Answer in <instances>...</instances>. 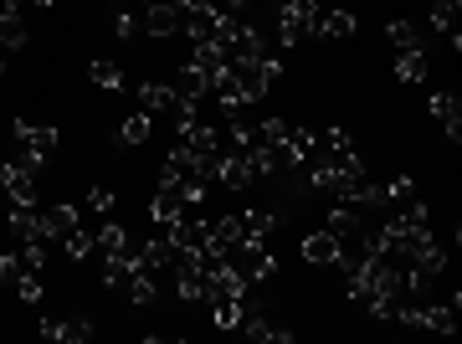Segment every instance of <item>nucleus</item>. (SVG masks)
Listing matches in <instances>:
<instances>
[{
  "mask_svg": "<svg viewBox=\"0 0 462 344\" xmlns=\"http://www.w3.org/2000/svg\"><path fill=\"white\" fill-rule=\"evenodd\" d=\"M257 139L273 144V149H283V144L293 139V123H288V119H262V123H257Z\"/></svg>",
  "mask_w": 462,
  "mask_h": 344,
  "instance_id": "27",
  "label": "nucleus"
},
{
  "mask_svg": "<svg viewBox=\"0 0 462 344\" xmlns=\"http://www.w3.org/2000/svg\"><path fill=\"white\" fill-rule=\"evenodd\" d=\"M236 329H247V340H262V344H293V329H273L268 324V314L257 304H247L242 298V319H236Z\"/></svg>",
  "mask_w": 462,
  "mask_h": 344,
  "instance_id": "7",
  "label": "nucleus"
},
{
  "mask_svg": "<svg viewBox=\"0 0 462 344\" xmlns=\"http://www.w3.org/2000/svg\"><path fill=\"white\" fill-rule=\"evenodd\" d=\"M227 263L236 267L247 283H262V278L273 273V252H268V242H252V237H247V242H236L227 252Z\"/></svg>",
  "mask_w": 462,
  "mask_h": 344,
  "instance_id": "4",
  "label": "nucleus"
},
{
  "mask_svg": "<svg viewBox=\"0 0 462 344\" xmlns=\"http://www.w3.org/2000/svg\"><path fill=\"white\" fill-rule=\"evenodd\" d=\"M339 252H344V242L329 237V231H314V237L303 242V257H309V263H339Z\"/></svg>",
  "mask_w": 462,
  "mask_h": 344,
  "instance_id": "20",
  "label": "nucleus"
},
{
  "mask_svg": "<svg viewBox=\"0 0 462 344\" xmlns=\"http://www.w3.org/2000/svg\"><path fill=\"white\" fill-rule=\"evenodd\" d=\"M206 93H210L206 78H201L190 62L175 72V78H169V98H175V108H195V113H201V98H206Z\"/></svg>",
  "mask_w": 462,
  "mask_h": 344,
  "instance_id": "8",
  "label": "nucleus"
},
{
  "mask_svg": "<svg viewBox=\"0 0 462 344\" xmlns=\"http://www.w3.org/2000/svg\"><path fill=\"white\" fill-rule=\"evenodd\" d=\"M31 5H42V11H46V5H57V0H31Z\"/></svg>",
  "mask_w": 462,
  "mask_h": 344,
  "instance_id": "40",
  "label": "nucleus"
},
{
  "mask_svg": "<svg viewBox=\"0 0 462 344\" xmlns=\"http://www.w3.org/2000/svg\"><path fill=\"white\" fill-rule=\"evenodd\" d=\"M93 247H98V242L87 237L83 226H78V231H67V237H62V252H67V257H72V263H83V257H87V252H93Z\"/></svg>",
  "mask_w": 462,
  "mask_h": 344,
  "instance_id": "32",
  "label": "nucleus"
},
{
  "mask_svg": "<svg viewBox=\"0 0 462 344\" xmlns=\"http://www.w3.org/2000/svg\"><path fill=\"white\" fill-rule=\"evenodd\" d=\"M113 31H119V41H134V37H144V21L134 16V11H119V16H113Z\"/></svg>",
  "mask_w": 462,
  "mask_h": 344,
  "instance_id": "35",
  "label": "nucleus"
},
{
  "mask_svg": "<svg viewBox=\"0 0 462 344\" xmlns=\"http://www.w3.org/2000/svg\"><path fill=\"white\" fill-rule=\"evenodd\" d=\"M21 278V257H11V252H0V288H11Z\"/></svg>",
  "mask_w": 462,
  "mask_h": 344,
  "instance_id": "38",
  "label": "nucleus"
},
{
  "mask_svg": "<svg viewBox=\"0 0 462 344\" xmlns=\"http://www.w3.org/2000/svg\"><path fill=\"white\" fill-rule=\"evenodd\" d=\"M175 293H180L186 304H201V298H206V273H186V267H180V273H175Z\"/></svg>",
  "mask_w": 462,
  "mask_h": 344,
  "instance_id": "26",
  "label": "nucleus"
},
{
  "mask_svg": "<svg viewBox=\"0 0 462 344\" xmlns=\"http://www.w3.org/2000/svg\"><path fill=\"white\" fill-rule=\"evenodd\" d=\"M21 267H31V273H42V267H46V237H37V242H26V252H21Z\"/></svg>",
  "mask_w": 462,
  "mask_h": 344,
  "instance_id": "36",
  "label": "nucleus"
},
{
  "mask_svg": "<svg viewBox=\"0 0 462 344\" xmlns=\"http://www.w3.org/2000/svg\"><path fill=\"white\" fill-rule=\"evenodd\" d=\"M210 180L227 185V190H247L257 175H252V164H247V155L236 149V155H216V175H210Z\"/></svg>",
  "mask_w": 462,
  "mask_h": 344,
  "instance_id": "10",
  "label": "nucleus"
},
{
  "mask_svg": "<svg viewBox=\"0 0 462 344\" xmlns=\"http://www.w3.org/2000/svg\"><path fill=\"white\" fill-rule=\"evenodd\" d=\"M87 211L108 216V211H113V190H108V185H93V190H87Z\"/></svg>",
  "mask_w": 462,
  "mask_h": 344,
  "instance_id": "37",
  "label": "nucleus"
},
{
  "mask_svg": "<svg viewBox=\"0 0 462 344\" xmlns=\"http://www.w3.org/2000/svg\"><path fill=\"white\" fill-rule=\"evenodd\" d=\"M37 170L42 164H31V160H16V164L0 160V196L11 206H37Z\"/></svg>",
  "mask_w": 462,
  "mask_h": 344,
  "instance_id": "2",
  "label": "nucleus"
},
{
  "mask_svg": "<svg viewBox=\"0 0 462 344\" xmlns=\"http://www.w3.org/2000/svg\"><path fill=\"white\" fill-rule=\"evenodd\" d=\"M210 237H216V242L227 247V252H231L236 242H247V231H242V216H221V222L210 226Z\"/></svg>",
  "mask_w": 462,
  "mask_h": 344,
  "instance_id": "29",
  "label": "nucleus"
},
{
  "mask_svg": "<svg viewBox=\"0 0 462 344\" xmlns=\"http://www.w3.org/2000/svg\"><path fill=\"white\" fill-rule=\"evenodd\" d=\"M16 144H21V160H31V164H46L52 155H57V144H62V134H57L52 123H16Z\"/></svg>",
  "mask_w": 462,
  "mask_h": 344,
  "instance_id": "3",
  "label": "nucleus"
},
{
  "mask_svg": "<svg viewBox=\"0 0 462 344\" xmlns=\"http://www.w3.org/2000/svg\"><path fill=\"white\" fill-rule=\"evenodd\" d=\"M37 222L46 242H62L67 231H78V206H37Z\"/></svg>",
  "mask_w": 462,
  "mask_h": 344,
  "instance_id": "11",
  "label": "nucleus"
},
{
  "mask_svg": "<svg viewBox=\"0 0 462 344\" xmlns=\"http://www.w3.org/2000/svg\"><path fill=\"white\" fill-rule=\"evenodd\" d=\"M231 5H247V0H231Z\"/></svg>",
  "mask_w": 462,
  "mask_h": 344,
  "instance_id": "41",
  "label": "nucleus"
},
{
  "mask_svg": "<svg viewBox=\"0 0 462 344\" xmlns=\"http://www.w3.org/2000/svg\"><path fill=\"white\" fill-rule=\"evenodd\" d=\"M426 108H432V119H441L447 139L458 144L462 139V98H458V93H432V98H426Z\"/></svg>",
  "mask_w": 462,
  "mask_h": 344,
  "instance_id": "12",
  "label": "nucleus"
},
{
  "mask_svg": "<svg viewBox=\"0 0 462 344\" xmlns=\"http://www.w3.org/2000/svg\"><path fill=\"white\" fill-rule=\"evenodd\" d=\"M318 5L314 0H283L277 5V46H298L303 37H314Z\"/></svg>",
  "mask_w": 462,
  "mask_h": 344,
  "instance_id": "1",
  "label": "nucleus"
},
{
  "mask_svg": "<svg viewBox=\"0 0 462 344\" xmlns=\"http://www.w3.org/2000/svg\"><path fill=\"white\" fill-rule=\"evenodd\" d=\"M16 293H21V304H42V273L21 267V278H16Z\"/></svg>",
  "mask_w": 462,
  "mask_h": 344,
  "instance_id": "33",
  "label": "nucleus"
},
{
  "mask_svg": "<svg viewBox=\"0 0 462 344\" xmlns=\"http://www.w3.org/2000/svg\"><path fill=\"white\" fill-rule=\"evenodd\" d=\"M149 134H154V119H149V113H128V119L119 123V144H128V149L149 144Z\"/></svg>",
  "mask_w": 462,
  "mask_h": 344,
  "instance_id": "21",
  "label": "nucleus"
},
{
  "mask_svg": "<svg viewBox=\"0 0 462 344\" xmlns=\"http://www.w3.org/2000/svg\"><path fill=\"white\" fill-rule=\"evenodd\" d=\"M385 37H391V46H396V52H411V46H421V37H417V26H411V21H391V26H385Z\"/></svg>",
  "mask_w": 462,
  "mask_h": 344,
  "instance_id": "30",
  "label": "nucleus"
},
{
  "mask_svg": "<svg viewBox=\"0 0 462 344\" xmlns=\"http://www.w3.org/2000/svg\"><path fill=\"white\" fill-rule=\"evenodd\" d=\"M411 196H417V180H411V175H391V180H385V201L391 206L411 201Z\"/></svg>",
  "mask_w": 462,
  "mask_h": 344,
  "instance_id": "34",
  "label": "nucleus"
},
{
  "mask_svg": "<svg viewBox=\"0 0 462 344\" xmlns=\"http://www.w3.org/2000/svg\"><path fill=\"white\" fill-rule=\"evenodd\" d=\"M0 201H5V196H0Z\"/></svg>",
  "mask_w": 462,
  "mask_h": 344,
  "instance_id": "44",
  "label": "nucleus"
},
{
  "mask_svg": "<svg viewBox=\"0 0 462 344\" xmlns=\"http://www.w3.org/2000/svg\"><path fill=\"white\" fill-rule=\"evenodd\" d=\"M5 226H11V237H16L21 247L42 237V222H37V206H11V216H5Z\"/></svg>",
  "mask_w": 462,
  "mask_h": 344,
  "instance_id": "16",
  "label": "nucleus"
},
{
  "mask_svg": "<svg viewBox=\"0 0 462 344\" xmlns=\"http://www.w3.org/2000/svg\"><path fill=\"white\" fill-rule=\"evenodd\" d=\"M144 37H154V41H165V37H175L180 31V11H169V5H144Z\"/></svg>",
  "mask_w": 462,
  "mask_h": 344,
  "instance_id": "15",
  "label": "nucleus"
},
{
  "mask_svg": "<svg viewBox=\"0 0 462 344\" xmlns=\"http://www.w3.org/2000/svg\"><path fill=\"white\" fill-rule=\"evenodd\" d=\"M42 334L57 340V344H87L93 340V324H87V319H46Z\"/></svg>",
  "mask_w": 462,
  "mask_h": 344,
  "instance_id": "14",
  "label": "nucleus"
},
{
  "mask_svg": "<svg viewBox=\"0 0 462 344\" xmlns=\"http://www.w3.org/2000/svg\"><path fill=\"white\" fill-rule=\"evenodd\" d=\"M458 11H462V0H432V26H437V31H452V26H458Z\"/></svg>",
  "mask_w": 462,
  "mask_h": 344,
  "instance_id": "31",
  "label": "nucleus"
},
{
  "mask_svg": "<svg viewBox=\"0 0 462 344\" xmlns=\"http://www.w3.org/2000/svg\"><path fill=\"white\" fill-rule=\"evenodd\" d=\"M144 5H169V11H180V5H186V0H144Z\"/></svg>",
  "mask_w": 462,
  "mask_h": 344,
  "instance_id": "39",
  "label": "nucleus"
},
{
  "mask_svg": "<svg viewBox=\"0 0 462 344\" xmlns=\"http://www.w3.org/2000/svg\"><path fill=\"white\" fill-rule=\"evenodd\" d=\"M329 237H339V242H365V231H370V222H365V211H355V206H329V226H324Z\"/></svg>",
  "mask_w": 462,
  "mask_h": 344,
  "instance_id": "6",
  "label": "nucleus"
},
{
  "mask_svg": "<svg viewBox=\"0 0 462 344\" xmlns=\"http://www.w3.org/2000/svg\"><path fill=\"white\" fill-rule=\"evenodd\" d=\"M314 37H355V11H318Z\"/></svg>",
  "mask_w": 462,
  "mask_h": 344,
  "instance_id": "19",
  "label": "nucleus"
},
{
  "mask_svg": "<svg viewBox=\"0 0 462 344\" xmlns=\"http://www.w3.org/2000/svg\"><path fill=\"white\" fill-rule=\"evenodd\" d=\"M154 278H160V273H149V267H134V273H128L124 293H128V304H134V308L154 304Z\"/></svg>",
  "mask_w": 462,
  "mask_h": 344,
  "instance_id": "18",
  "label": "nucleus"
},
{
  "mask_svg": "<svg viewBox=\"0 0 462 344\" xmlns=\"http://www.w3.org/2000/svg\"><path fill=\"white\" fill-rule=\"evenodd\" d=\"M247 288H252V283H247L231 263L206 267V298H210V304H221V298H247Z\"/></svg>",
  "mask_w": 462,
  "mask_h": 344,
  "instance_id": "5",
  "label": "nucleus"
},
{
  "mask_svg": "<svg viewBox=\"0 0 462 344\" xmlns=\"http://www.w3.org/2000/svg\"><path fill=\"white\" fill-rule=\"evenodd\" d=\"M186 211H195V206H190L186 196H180V190H165V185H160V196H154V201H149V216H154V222H160V226L180 222V216H186Z\"/></svg>",
  "mask_w": 462,
  "mask_h": 344,
  "instance_id": "13",
  "label": "nucleus"
},
{
  "mask_svg": "<svg viewBox=\"0 0 462 344\" xmlns=\"http://www.w3.org/2000/svg\"><path fill=\"white\" fill-rule=\"evenodd\" d=\"M0 11H5V0H0Z\"/></svg>",
  "mask_w": 462,
  "mask_h": 344,
  "instance_id": "42",
  "label": "nucleus"
},
{
  "mask_svg": "<svg viewBox=\"0 0 462 344\" xmlns=\"http://www.w3.org/2000/svg\"><path fill=\"white\" fill-rule=\"evenodd\" d=\"M26 46V21L16 11H0V52H21Z\"/></svg>",
  "mask_w": 462,
  "mask_h": 344,
  "instance_id": "22",
  "label": "nucleus"
},
{
  "mask_svg": "<svg viewBox=\"0 0 462 344\" xmlns=\"http://www.w3.org/2000/svg\"><path fill=\"white\" fill-rule=\"evenodd\" d=\"M93 242H98V252H128V231L119 222H103V231H98V237H93Z\"/></svg>",
  "mask_w": 462,
  "mask_h": 344,
  "instance_id": "28",
  "label": "nucleus"
},
{
  "mask_svg": "<svg viewBox=\"0 0 462 344\" xmlns=\"http://www.w3.org/2000/svg\"><path fill=\"white\" fill-rule=\"evenodd\" d=\"M139 103H144V113H169V108H175L169 82H144V88H139Z\"/></svg>",
  "mask_w": 462,
  "mask_h": 344,
  "instance_id": "24",
  "label": "nucleus"
},
{
  "mask_svg": "<svg viewBox=\"0 0 462 344\" xmlns=\"http://www.w3.org/2000/svg\"><path fill=\"white\" fill-rule=\"evenodd\" d=\"M242 231L252 237V242H273L277 231V216L268 211V206H247V216H242Z\"/></svg>",
  "mask_w": 462,
  "mask_h": 344,
  "instance_id": "17",
  "label": "nucleus"
},
{
  "mask_svg": "<svg viewBox=\"0 0 462 344\" xmlns=\"http://www.w3.org/2000/svg\"><path fill=\"white\" fill-rule=\"evenodd\" d=\"M0 72H5V62H0Z\"/></svg>",
  "mask_w": 462,
  "mask_h": 344,
  "instance_id": "43",
  "label": "nucleus"
},
{
  "mask_svg": "<svg viewBox=\"0 0 462 344\" xmlns=\"http://www.w3.org/2000/svg\"><path fill=\"white\" fill-rule=\"evenodd\" d=\"M396 78L400 82H426V52H421V46L396 52Z\"/></svg>",
  "mask_w": 462,
  "mask_h": 344,
  "instance_id": "23",
  "label": "nucleus"
},
{
  "mask_svg": "<svg viewBox=\"0 0 462 344\" xmlns=\"http://www.w3.org/2000/svg\"><path fill=\"white\" fill-rule=\"evenodd\" d=\"M190 67L206 78V88H216V82L231 72V62H227V52L216 46V41H195V52H190Z\"/></svg>",
  "mask_w": 462,
  "mask_h": 344,
  "instance_id": "9",
  "label": "nucleus"
},
{
  "mask_svg": "<svg viewBox=\"0 0 462 344\" xmlns=\"http://www.w3.org/2000/svg\"><path fill=\"white\" fill-rule=\"evenodd\" d=\"M87 82H98L103 93H119V88H124V72H119V67H113L108 57H98L93 67H87Z\"/></svg>",
  "mask_w": 462,
  "mask_h": 344,
  "instance_id": "25",
  "label": "nucleus"
}]
</instances>
